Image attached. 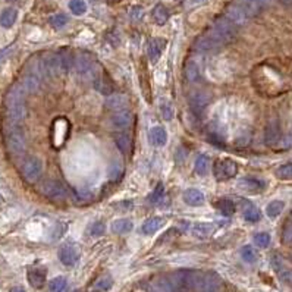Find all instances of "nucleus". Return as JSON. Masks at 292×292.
<instances>
[{
  "instance_id": "f257e3e1",
  "label": "nucleus",
  "mask_w": 292,
  "mask_h": 292,
  "mask_svg": "<svg viewBox=\"0 0 292 292\" xmlns=\"http://www.w3.org/2000/svg\"><path fill=\"white\" fill-rule=\"evenodd\" d=\"M237 31L238 26L228 16H220L210 25V28L203 35L195 40L194 47L197 51L201 53L216 51L231 43L235 38Z\"/></svg>"
},
{
  "instance_id": "f03ea898",
  "label": "nucleus",
  "mask_w": 292,
  "mask_h": 292,
  "mask_svg": "<svg viewBox=\"0 0 292 292\" xmlns=\"http://www.w3.org/2000/svg\"><path fill=\"white\" fill-rule=\"evenodd\" d=\"M269 3L270 0H237L228 7L225 16H228L237 26H241L251 18L260 15Z\"/></svg>"
},
{
  "instance_id": "7ed1b4c3",
  "label": "nucleus",
  "mask_w": 292,
  "mask_h": 292,
  "mask_svg": "<svg viewBox=\"0 0 292 292\" xmlns=\"http://www.w3.org/2000/svg\"><path fill=\"white\" fill-rule=\"evenodd\" d=\"M25 90L22 85H13L6 94V115L12 125L21 123L26 116L25 107Z\"/></svg>"
},
{
  "instance_id": "20e7f679",
  "label": "nucleus",
  "mask_w": 292,
  "mask_h": 292,
  "mask_svg": "<svg viewBox=\"0 0 292 292\" xmlns=\"http://www.w3.org/2000/svg\"><path fill=\"white\" fill-rule=\"evenodd\" d=\"M213 173L218 181H228L238 173V165L231 159L218 160L213 166Z\"/></svg>"
},
{
  "instance_id": "39448f33",
  "label": "nucleus",
  "mask_w": 292,
  "mask_h": 292,
  "mask_svg": "<svg viewBox=\"0 0 292 292\" xmlns=\"http://www.w3.org/2000/svg\"><path fill=\"white\" fill-rule=\"evenodd\" d=\"M6 146L12 154H15V156L24 154L25 147H26L24 132L19 128H12L6 135Z\"/></svg>"
},
{
  "instance_id": "423d86ee",
  "label": "nucleus",
  "mask_w": 292,
  "mask_h": 292,
  "mask_svg": "<svg viewBox=\"0 0 292 292\" xmlns=\"http://www.w3.org/2000/svg\"><path fill=\"white\" fill-rule=\"evenodd\" d=\"M43 172V163L38 157H29L22 165V176L26 182H35Z\"/></svg>"
},
{
  "instance_id": "0eeeda50",
  "label": "nucleus",
  "mask_w": 292,
  "mask_h": 292,
  "mask_svg": "<svg viewBox=\"0 0 292 292\" xmlns=\"http://www.w3.org/2000/svg\"><path fill=\"white\" fill-rule=\"evenodd\" d=\"M57 257H59L62 265L73 266L78 262V259H79V247L76 244H73V243H66V244H63L59 248Z\"/></svg>"
},
{
  "instance_id": "6e6552de",
  "label": "nucleus",
  "mask_w": 292,
  "mask_h": 292,
  "mask_svg": "<svg viewBox=\"0 0 292 292\" xmlns=\"http://www.w3.org/2000/svg\"><path fill=\"white\" fill-rule=\"evenodd\" d=\"M43 194L53 200V201H65L68 198V194H66V190L62 187V184L56 182V181H47L43 188H41Z\"/></svg>"
},
{
  "instance_id": "1a4fd4ad",
  "label": "nucleus",
  "mask_w": 292,
  "mask_h": 292,
  "mask_svg": "<svg viewBox=\"0 0 292 292\" xmlns=\"http://www.w3.org/2000/svg\"><path fill=\"white\" fill-rule=\"evenodd\" d=\"M210 100H212V94H210V93L203 91V90H198V91L191 93L188 101H190L191 110H193L194 113H200V112H203V110L209 106Z\"/></svg>"
},
{
  "instance_id": "9d476101",
  "label": "nucleus",
  "mask_w": 292,
  "mask_h": 292,
  "mask_svg": "<svg viewBox=\"0 0 292 292\" xmlns=\"http://www.w3.org/2000/svg\"><path fill=\"white\" fill-rule=\"evenodd\" d=\"M281 125L278 119H272L269 121V123L266 125L265 129V143L270 147L276 146L281 141Z\"/></svg>"
},
{
  "instance_id": "9b49d317",
  "label": "nucleus",
  "mask_w": 292,
  "mask_h": 292,
  "mask_svg": "<svg viewBox=\"0 0 292 292\" xmlns=\"http://www.w3.org/2000/svg\"><path fill=\"white\" fill-rule=\"evenodd\" d=\"M166 46V40L163 38H151L147 44V54L151 62H157L162 56V51Z\"/></svg>"
},
{
  "instance_id": "f8f14e48",
  "label": "nucleus",
  "mask_w": 292,
  "mask_h": 292,
  "mask_svg": "<svg viewBox=\"0 0 292 292\" xmlns=\"http://www.w3.org/2000/svg\"><path fill=\"white\" fill-rule=\"evenodd\" d=\"M219 285H220L219 278L215 273H209V275H204V276L200 278L198 290H200V292H218L219 291Z\"/></svg>"
},
{
  "instance_id": "ddd939ff",
  "label": "nucleus",
  "mask_w": 292,
  "mask_h": 292,
  "mask_svg": "<svg viewBox=\"0 0 292 292\" xmlns=\"http://www.w3.org/2000/svg\"><path fill=\"white\" fill-rule=\"evenodd\" d=\"M73 66H75V69H76V72L79 75L88 73L93 69V57H91V54H88V53H79V54H76L75 62H73Z\"/></svg>"
},
{
  "instance_id": "4468645a",
  "label": "nucleus",
  "mask_w": 292,
  "mask_h": 292,
  "mask_svg": "<svg viewBox=\"0 0 292 292\" xmlns=\"http://www.w3.org/2000/svg\"><path fill=\"white\" fill-rule=\"evenodd\" d=\"M112 123H113L115 128H119V129L128 128L132 123V115H131V112L129 110H125V109L116 110V113L112 116Z\"/></svg>"
},
{
  "instance_id": "2eb2a0df",
  "label": "nucleus",
  "mask_w": 292,
  "mask_h": 292,
  "mask_svg": "<svg viewBox=\"0 0 292 292\" xmlns=\"http://www.w3.org/2000/svg\"><path fill=\"white\" fill-rule=\"evenodd\" d=\"M240 188H243L244 191H248V193H260L266 188V184L262 179L247 176L240 181Z\"/></svg>"
},
{
  "instance_id": "dca6fc26",
  "label": "nucleus",
  "mask_w": 292,
  "mask_h": 292,
  "mask_svg": "<svg viewBox=\"0 0 292 292\" xmlns=\"http://www.w3.org/2000/svg\"><path fill=\"white\" fill-rule=\"evenodd\" d=\"M28 282L32 288L40 290L46 284V270L44 269H29L28 270Z\"/></svg>"
},
{
  "instance_id": "f3484780",
  "label": "nucleus",
  "mask_w": 292,
  "mask_h": 292,
  "mask_svg": "<svg viewBox=\"0 0 292 292\" xmlns=\"http://www.w3.org/2000/svg\"><path fill=\"white\" fill-rule=\"evenodd\" d=\"M148 140L153 146L156 147H163L168 143V134L165 128L162 126H154L148 131Z\"/></svg>"
},
{
  "instance_id": "a211bd4d",
  "label": "nucleus",
  "mask_w": 292,
  "mask_h": 292,
  "mask_svg": "<svg viewBox=\"0 0 292 292\" xmlns=\"http://www.w3.org/2000/svg\"><path fill=\"white\" fill-rule=\"evenodd\" d=\"M243 216H244V219L247 220V222H251V223H256V222H259L260 219H262V213H260V210L253 204V203H250V201H243Z\"/></svg>"
},
{
  "instance_id": "6ab92c4d",
  "label": "nucleus",
  "mask_w": 292,
  "mask_h": 292,
  "mask_svg": "<svg viewBox=\"0 0 292 292\" xmlns=\"http://www.w3.org/2000/svg\"><path fill=\"white\" fill-rule=\"evenodd\" d=\"M184 201L190 206H201L204 203V194L200 191V190H195V188H188L184 191V195H182Z\"/></svg>"
},
{
  "instance_id": "aec40b11",
  "label": "nucleus",
  "mask_w": 292,
  "mask_h": 292,
  "mask_svg": "<svg viewBox=\"0 0 292 292\" xmlns=\"http://www.w3.org/2000/svg\"><path fill=\"white\" fill-rule=\"evenodd\" d=\"M94 87H96V90L98 91V93H101V94H112L115 90H113V84H112V81L109 79V76H106V75H98V76H96V79H94Z\"/></svg>"
},
{
  "instance_id": "412c9836",
  "label": "nucleus",
  "mask_w": 292,
  "mask_h": 292,
  "mask_svg": "<svg viewBox=\"0 0 292 292\" xmlns=\"http://www.w3.org/2000/svg\"><path fill=\"white\" fill-rule=\"evenodd\" d=\"M163 225H165V219H162V218H151V219H148V220H146V222L143 223L141 231H143L144 235H153V234H156Z\"/></svg>"
},
{
  "instance_id": "4be33fe9",
  "label": "nucleus",
  "mask_w": 292,
  "mask_h": 292,
  "mask_svg": "<svg viewBox=\"0 0 292 292\" xmlns=\"http://www.w3.org/2000/svg\"><path fill=\"white\" fill-rule=\"evenodd\" d=\"M115 143L118 146V148L121 150V153L123 154H128L131 153V148H132V140L128 134L125 132H119L115 135Z\"/></svg>"
},
{
  "instance_id": "5701e85b",
  "label": "nucleus",
  "mask_w": 292,
  "mask_h": 292,
  "mask_svg": "<svg viewBox=\"0 0 292 292\" xmlns=\"http://www.w3.org/2000/svg\"><path fill=\"white\" fill-rule=\"evenodd\" d=\"M18 19V10L15 7H7L0 13V25L3 28H10Z\"/></svg>"
},
{
  "instance_id": "b1692460",
  "label": "nucleus",
  "mask_w": 292,
  "mask_h": 292,
  "mask_svg": "<svg viewBox=\"0 0 292 292\" xmlns=\"http://www.w3.org/2000/svg\"><path fill=\"white\" fill-rule=\"evenodd\" d=\"M132 228H134V225L129 219H118L112 223V231L118 235L128 234L132 231Z\"/></svg>"
},
{
  "instance_id": "393cba45",
  "label": "nucleus",
  "mask_w": 292,
  "mask_h": 292,
  "mask_svg": "<svg viewBox=\"0 0 292 292\" xmlns=\"http://www.w3.org/2000/svg\"><path fill=\"white\" fill-rule=\"evenodd\" d=\"M151 16H153V21L157 25H165L169 19V12L163 4H156V7L151 12Z\"/></svg>"
},
{
  "instance_id": "a878e982",
  "label": "nucleus",
  "mask_w": 292,
  "mask_h": 292,
  "mask_svg": "<svg viewBox=\"0 0 292 292\" xmlns=\"http://www.w3.org/2000/svg\"><path fill=\"white\" fill-rule=\"evenodd\" d=\"M209 166H210V159H209V156L200 154V156L197 157V160H195L194 170H195L197 175L204 176V175H207V172H209Z\"/></svg>"
},
{
  "instance_id": "bb28decb",
  "label": "nucleus",
  "mask_w": 292,
  "mask_h": 292,
  "mask_svg": "<svg viewBox=\"0 0 292 292\" xmlns=\"http://www.w3.org/2000/svg\"><path fill=\"white\" fill-rule=\"evenodd\" d=\"M213 232V225L212 223H195L193 226V234L197 237V238H209Z\"/></svg>"
},
{
  "instance_id": "cd10ccee",
  "label": "nucleus",
  "mask_w": 292,
  "mask_h": 292,
  "mask_svg": "<svg viewBox=\"0 0 292 292\" xmlns=\"http://www.w3.org/2000/svg\"><path fill=\"white\" fill-rule=\"evenodd\" d=\"M216 207H218V210H219L223 216H226V218H229V216H232V215L235 213V204H234V201H231L229 198H220V200L216 203Z\"/></svg>"
},
{
  "instance_id": "c85d7f7f",
  "label": "nucleus",
  "mask_w": 292,
  "mask_h": 292,
  "mask_svg": "<svg viewBox=\"0 0 292 292\" xmlns=\"http://www.w3.org/2000/svg\"><path fill=\"white\" fill-rule=\"evenodd\" d=\"M284 207H285V203H284V201H281V200H273V201H270V203L268 204V207H266V215H268L270 219H275V218H278V216L282 213Z\"/></svg>"
},
{
  "instance_id": "c756f323",
  "label": "nucleus",
  "mask_w": 292,
  "mask_h": 292,
  "mask_svg": "<svg viewBox=\"0 0 292 292\" xmlns=\"http://www.w3.org/2000/svg\"><path fill=\"white\" fill-rule=\"evenodd\" d=\"M185 78L190 82H194L200 78V68L195 62H188L185 66Z\"/></svg>"
},
{
  "instance_id": "7c9ffc66",
  "label": "nucleus",
  "mask_w": 292,
  "mask_h": 292,
  "mask_svg": "<svg viewBox=\"0 0 292 292\" xmlns=\"http://www.w3.org/2000/svg\"><path fill=\"white\" fill-rule=\"evenodd\" d=\"M106 106L110 110H121L126 106V97L125 96H113L106 101Z\"/></svg>"
},
{
  "instance_id": "2f4dec72",
  "label": "nucleus",
  "mask_w": 292,
  "mask_h": 292,
  "mask_svg": "<svg viewBox=\"0 0 292 292\" xmlns=\"http://www.w3.org/2000/svg\"><path fill=\"white\" fill-rule=\"evenodd\" d=\"M69 9L73 15L79 16V15H84L87 12V3L84 0H71Z\"/></svg>"
},
{
  "instance_id": "473e14b6",
  "label": "nucleus",
  "mask_w": 292,
  "mask_h": 292,
  "mask_svg": "<svg viewBox=\"0 0 292 292\" xmlns=\"http://www.w3.org/2000/svg\"><path fill=\"white\" fill-rule=\"evenodd\" d=\"M160 112H162V116L165 121H172L173 116H175V110H173V106L170 101L168 100H163L162 104H160Z\"/></svg>"
},
{
  "instance_id": "72a5a7b5",
  "label": "nucleus",
  "mask_w": 292,
  "mask_h": 292,
  "mask_svg": "<svg viewBox=\"0 0 292 292\" xmlns=\"http://www.w3.org/2000/svg\"><path fill=\"white\" fill-rule=\"evenodd\" d=\"M241 257L244 262L247 263H254L257 260V251L251 247V245H245L241 250Z\"/></svg>"
},
{
  "instance_id": "f704fd0d",
  "label": "nucleus",
  "mask_w": 292,
  "mask_h": 292,
  "mask_svg": "<svg viewBox=\"0 0 292 292\" xmlns=\"http://www.w3.org/2000/svg\"><path fill=\"white\" fill-rule=\"evenodd\" d=\"M276 176L279 179H292V162H288L285 165H281L276 169Z\"/></svg>"
},
{
  "instance_id": "c9c22d12",
  "label": "nucleus",
  "mask_w": 292,
  "mask_h": 292,
  "mask_svg": "<svg viewBox=\"0 0 292 292\" xmlns=\"http://www.w3.org/2000/svg\"><path fill=\"white\" fill-rule=\"evenodd\" d=\"M253 240H254V244L260 248H266L270 244V235L268 232H259L254 235Z\"/></svg>"
},
{
  "instance_id": "e433bc0d",
  "label": "nucleus",
  "mask_w": 292,
  "mask_h": 292,
  "mask_svg": "<svg viewBox=\"0 0 292 292\" xmlns=\"http://www.w3.org/2000/svg\"><path fill=\"white\" fill-rule=\"evenodd\" d=\"M163 194H165V187H163L162 182H159V184L156 185V188L153 190V193L148 195V201L153 203V204H156V203H159V201L162 200Z\"/></svg>"
},
{
  "instance_id": "4c0bfd02",
  "label": "nucleus",
  "mask_w": 292,
  "mask_h": 292,
  "mask_svg": "<svg viewBox=\"0 0 292 292\" xmlns=\"http://www.w3.org/2000/svg\"><path fill=\"white\" fill-rule=\"evenodd\" d=\"M66 24H68V16L63 15V13H57V15H54V16L50 18V25H51L53 28H56V29L65 26Z\"/></svg>"
},
{
  "instance_id": "58836bf2",
  "label": "nucleus",
  "mask_w": 292,
  "mask_h": 292,
  "mask_svg": "<svg viewBox=\"0 0 292 292\" xmlns=\"http://www.w3.org/2000/svg\"><path fill=\"white\" fill-rule=\"evenodd\" d=\"M66 287V279L63 276H57L50 282V291L51 292H62Z\"/></svg>"
},
{
  "instance_id": "ea45409f",
  "label": "nucleus",
  "mask_w": 292,
  "mask_h": 292,
  "mask_svg": "<svg viewBox=\"0 0 292 292\" xmlns=\"http://www.w3.org/2000/svg\"><path fill=\"white\" fill-rule=\"evenodd\" d=\"M282 243L287 245H292V222L285 223L282 229Z\"/></svg>"
},
{
  "instance_id": "a19ab883",
  "label": "nucleus",
  "mask_w": 292,
  "mask_h": 292,
  "mask_svg": "<svg viewBox=\"0 0 292 292\" xmlns=\"http://www.w3.org/2000/svg\"><path fill=\"white\" fill-rule=\"evenodd\" d=\"M104 231H106V225H104L103 222H96V223H93L91 228H90V234H91L93 237H100V235L104 234Z\"/></svg>"
},
{
  "instance_id": "79ce46f5",
  "label": "nucleus",
  "mask_w": 292,
  "mask_h": 292,
  "mask_svg": "<svg viewBox=\"0 0 292 292\" xmlns=\"http://www.w3.org/2000/svg\"><path fill=\"white\" fill-rule=\"evenodd\" d=\"M279 276L284 282H287L288 285H292V270L291 269H282L279 272Z\"/></svg>"
},
{
  "instance_id": "37998d69",
  "label": "nucleus",
  "mask_w": 292,
  "mask_h": 292,
  "mask_svg": "<svg viewBox=\"0 0 292 292\" xmlns=\"http://www.w3.org/2000/svg\"><path fill=\"white\" fill-rule=\"evenodd\" d=\"M143 9L140 7V6H134L132 7V10H131V18L134 19V21H140L141 18H143Z\"/></svg>"
},
{
  "instance_id": "c03bdc74",
  "label": "nucleus",
  "mask_w": 292,
  "mask_h": 292,
  "mask_svg": "<svg viewBox=\"0 0 292 292\" xmlns=\"http://www.w3.org/2000/svg\"><path fill=\"white\" fill-rule=\"evenodd\" d=\"M110 285H112L110 278H103V279L98 281V288H101V290H109Z\"/></svg>"
},
{
  "instance_id": "a18cd8bd",
  "label": "nucleus",
  "mask_w": 292,
  "mask_h": 292,
  "mask_svg": "<svg viewBox=\"0 0 292 292\" xmlns=\"http://www.w3.org/2000/svg\"><path fill=\"white\" fill-rule=\"evenodd\" d=\"M10 292H25V290H22V288H12Z\"/></svg>"
},
{
  "instance_id": "49530a36",
  "label": "nucleus",
  "mask_w": 292,
  "mask_h": 292,
  "mask_svg": "<svg viewBox=\"0 0 292 292\" xmlns=\"http://www.w3.org/2000/svg\"><path fill=\"white\" fill-rule=\"evenodd\" d=\"M281 3H284V4H292V0H279Z\"/></svg>"
},
{
  "instance_id": "de8ad7c7",
  "label": "nucleus",
  "mask_w": 292,
  "mask_h": 292,
  "mask_svg": "<svg viewBox=\"0 0 292 292\" xmlns=\"http://www.w3.org/2000/svg\"><path fill=\"white\" fill-rule=\"evenodd\" d=\"M93 292H101V291H98V290H96V291H93Z\"/></svg>"
},
{
  "instance_id": "09e8293b",
  "label": "nucleus",
  "mask_w": 292,
  "mask_h": 292,
  "mask_svg": "<svg viewBox=\"0 0 292 292\" xmlns=\"http://www.w3.org/2000/svg\"><path fill=\"white\" fill-rule=\"evenodd\" d=\"M291 218H292V213H291Z\"/></svg>"
}]
</instances>
